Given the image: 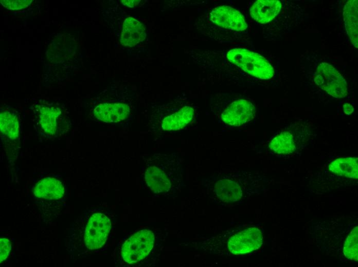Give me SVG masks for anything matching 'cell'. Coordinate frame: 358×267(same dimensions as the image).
<instances>
[{
    "instance_id": "cell-11",
    "label": "cell",
    "mask_w": 358,
    "mask_h": 267,
    "mask_svg": "<svg viewBox=\"0 0 358 267\" xmlns=\"http://www.w3.org/2000/svg\"><path fill=\"white\" fill-rule=\"evenodd\" d=\"M131 113L129 104L121 101L102 103L93 110L94 116L106 123H118L126 120Z\"/></svg>"
},
{
    "instance_id": "cell-10",
    "label": "cell",
    "mask_w": 358,
    "mask_h": 267,
    "mask_svg": "<svg viewBox=\"0 0 358 267\" xmlns=\"http://www.w3.org/2000/svg\"><path fill=\"white\" fill-rule=\"evenodd\" d=\"M209 16L213 24L226 29L242 31L247 28V24L242 13L229 6L214 7L210 11Z\"/></svg>"
},
{
    "instance_id": "cell-13",
    "label": "cell",
    "mask_w": 358,
    "mask_h": 267,
    "mask_svg": "<svg viewBox=\"0 0 358 267\" xmlns=\"http://www.w3.org/2000/svg\"><path fill=\"white\" fill-rule=\"evenodd\" d=\"M146 27L136 19L129 17L122 25L120 43L126 47H133L142 42L146 36Z\"/></svg>"
},
{
    "instance_id": "cell-19",
    "label": "cell",
    "mask_w": 358,
    "mask_h": 267,
    "mask_svg": "<svg viewBox=\"0 0 358 267\" xmlns=\"http://www.w3.org/2000/svg\"><path fill=\"white\" fill-rule=\"evenodd\" d=\"M61 110L59 108L42 106L39 111V124L43 131L48 135L56 134L58 119Z\"/></svg>"
},
{
    "instance_id": "cell-2",
    "label": "cell",
    "mask_w": 358,
    "mask_h": 267,
    "mask_svg": "<svg viewBox=\"0 0 358 267\" xmlns=\"http://www.w3.org/2000/svg\"><path fill=\"white\" fill-rule=\"evenodd\" d=\"M142 160L141 175L147 188L158 196L176 197L184 186L183 162L178 154H154Z\"/></svg>"
},
{
    "instance_id": "cell-20",
    "label": "cell",
    "mask_w": 358,
    "mask_h": 267,
    "mask_svg": "<svg viewBox=\"0 0 358 267\" xmlns=\"http://www.w3.org/2000/svg\"><path fill=\"white\" fill-rule=\"evenodd\" d=\"M343 253L349 261H357L358 227L355 226L349 233L344 244Z\"/></svg>"
},
{
    "instance_id": "cell-5",
    "label": "cell",
    "mask_w": 358,
    "mask_h": 267,
    "mask_svg": "<svg viewBox=\"0 0 358 267\" xmlns=\"http://www.w3.org/2000/svg\"><path fill=\"white\" fill-rule=\"evenodd\" d=\"M212 105L213 112L220 120L231 126L238 127L250 122L256 112L251 101L225 94L216 97Z\"/></svg>"
},
{
    "instance_id": "cell-22",
    "label": "cell",
    "mask_w": 358,
    "mask_h": 267,
    "mask_svg": "<svg viewBox=\"0 0 358 267\" xmlns=\"http://www.w3.org/2000/svg\"><path fill=\"white\" fill-rule=\"evenodd\" d=\"M1 263L4 261L9 255L11 249V243L10 241L5 238L3 237L1 238Z\"/></svg>"
},
{
    "instance_id": "cell-24",
    "label": "cell",
    "mask_w": 358,
    "mask_h": 267,
    "mask_svg": "<svg viewBox=\"0 0 358 267\" xmlns=\"http://www.w3.org/2000/svg\"><path fill=\"white\" fill-rule=\"evenodd\" d=\"M344 112L346 115H350L353 113L354 108L352 105L349 103H345L343 105Z\"/></svg>"
},
{
    "instance_id": "cell-3",
    "label": "cell",
    "mask_w": 358,
    "mask_h": 267,
    "mask_svg": "<svg viewBox=\"0 0 358 267\" xmlns=\"http://www.w3.org/2000/svg\"><path fill=\"white\" fill-rule=\"evenodd\" d=\"M263 241L261 227L257 225L242 224L217 235L199 239L194 242V245L207 254L229 256L246 254L258 250Z\"/></svg>"
},
{
    "instance_id": "cell-23",
    "label": "cell",
    "mask_w": 358,
    "mask_h": 267,
    "mask_svg": "<svg viewBox=\"0 0 358 267\" xmlns=\"http://www.w3.org/2000/svg\"><path fill=\"white\" fill-rule=\"evenodd\" d=\"M141 1L135 0V1H130V0H123L121 1L122 4L123 5L127 6L129 7H135L137 6L138 4L141 3Z\"/></svg>"
},
{
    "instance_id": "cell-1",
    "label": "cell",
    "mask_w": 358,
    "mask_h": 267,
    "mask_svg": "<svg viewBox=\"0 0 358 267\" xmlns=\"http://www.w3.org/2000/svg\"><path fill=\"white\" fill-rule=\"evenodd\" d=\"M263 179L239 170L221 172L203 179L202 184L209 198L215 203L234 206L248 196L260 191Z\"/></svg>"
},
{
    "instance_id": "cell-15",
    "label": "cell",
    "mask_w": 358,
    "mask_h": 267,
    "mask_svg": "<svg viewBox=\"0 0 358 267\" xmlns=\"http://www.w3.org/2000/svg\"><path fill=\"white\" fill-rule=\"evenodd\" d=\"M358 1L350 0L345 4L343 17L345 28L350 40L355 48L358 47Z\"/></svg>"
},
{
    "instance_id": "cell-8",
    "label": "cell",
    "mask_w": 358,
    "mask_h": 267,
    "mask_svg": "<svg viewBox=\"0 0 358 267\" xmlns=\"http://www.w3.org/2000/svg\"><path fill=\"white\" fill-rule=\"evenodd\" d=\"M314 81L320 89L330 96L343 98L347 94V84L345 79L332 65L320 63L315 69Z\"/></svg>"
},
{
    "instance_id": "cell-9",
    "label": "cell",
    "mask_w": 358,
    "mask_h": 267,
    "mask_svg": "<svg viewBox=\"0 0 358 267\" xmlns=\"http://www.w3.org/2000/svg\"><path fill=\"white\" fill-rule=\"evenodd\" d=\"M194 112L193 107L188 105L167 109L156 117L153 126L160 131L178 130L191 122Z\"/></svg>"
},
{
    "instance_id": "cell-6",
    "label": "cell",
    "mask_w": 358,
    "mask_h": 267,
    "mask_svg": "<svg viewBox=\"0 0 358 267\" xmlns=\"http://www.w3.org/2000/svg\"><path fill=\"white\" fill-rule=\"evenodd\" d=\"M228 61L248 74L262 80L271 79L274 69L269 62L258 53L245 48H234L227 53Z\"/></svg>"
},
{
    "instance_id": "cell-14",
    "label": "cell",
    "mask_w": 358,
    "mask_h": 267,
    "mask_svg": "<svg viewBox=\"0 0 358 267\" xmlns=\"http://www.w3.org/2000/svg\"><path fill=\"white\" fill-rule=\"evenodd\" d=\"M65 188L61 181L46 177L39 181L33 189V195L38 198L57 200L64 196Z\"/></svg>"
},
{
    "instance_id": "cell-4",
    "label": "cell",
    "mask_w": 358,
    "mask_h": 267,
    "mask_svg": "<svg viewBox=\"0 0 358 267\" xmlns=\"http://www.w3.org/2000/svg\"><path fill=\"white\" fill-rule=\"evenodd\" d=\"M110 214L101 207L89 210L81 217V241L88 251L96 250L105 244L112 228Z\"/></svg>"
},
{
    "instance_id": "cell-18",
    "label": "cell",
    "mask_w": 358,
    "mask_h": 267,
    "mask_svg": "<svg viewBox=\"0 0 358 267\" xmlns=\"http://www.w3.org/2000/svg\"><path fill=\"white\" fill-rule=\"evenodd\" d=\"M1 132L11 140L19 137L20 122L16 113L9 110H3L0 113Z\"/></svg>"
},
{
    "instance_id": "cell-16",
    "label": "cell",
    "mask_w": 358,
    "mask_h": 267,
    "mask_svg": "<svg viewBox=\"0 0 358 267\" xmlns=\"http://www.w3.org/2000/svg\"><path fill=\"white\" fill-rule=\"evenodd\" d=\"M358 159L346 157L336 159L328 165V169L338 176L357 179L358 178Z\"/></svg>"
},
{
    "instance_id": "cell-17",
    "label": "cell",
    "mask_w": 358,
    "mask_h": 267,
    "mask_svg": "<svg viewBox=\"0 0 358 267\" xmlns=\"http://www.w3.org/2000/svg\"><path fill=\"white\" fill-rule=\"evenodd\" d=\"M296 146L294 137L288 131H282L275 136L268 144L269 149L279 155L291 154L296 150Z\"/></svg>"
},
{
    "instance_id": "cell-12",
    "label": "cell",
    "mask_w": 358,
    "mask_h": 267,
    "mask_svg": "<svg viewBox=\"0 0 358 267\" xmlns=\"http://www.w3.org/2000/svg\"><path fill=\"white\" fill-rule=\"evenodd\" d=\"M281 2L278 0H258L250 8L251 17L261 24L272 21L280 12Z\"/></svg>"
},
{
    "instance_id": "cell-21",
    "label": "cell",
    "mask_w": 358,
    "mask_h": 267,
    "mask_svg": "<svg viewBox=\"0 0 358 267\" xmlns=\"http://www.w3.org/2000/svg\"><path fill=\"white\" fill-rule=\"evenodd\" d=\"M32 3L31 0H3L1 3L7 9L18 10L28 7Z\"/></svg>"
},
{
    "instance_id": "cell-7",
    "label": "cell",
    "mask_w": 358,
    "mask_h": 267,
    "mask_svg": "<svg viewBox=\"0 0 358 267\" xmlns=\"http://www.w3.org/2000/svg\"><path fill=\"white\" fill-rule=\"evenodd\" d=\"M155 237L152 231L141 230L132 235L122 244L120 257L128 265H135L144 260L154 247Z\"/></svg>"
}]
</instances>
